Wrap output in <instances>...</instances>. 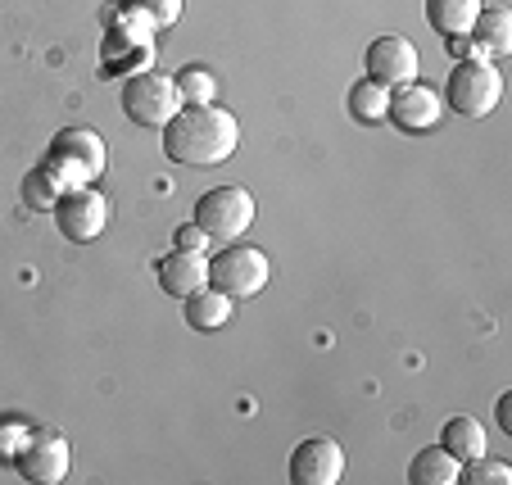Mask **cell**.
Returning a JSON list of instances; mask_svg holds the SVG:
<instances>
[{
	"label": "cell",
	"mask_w": 512,
	"mask_h": 485,
	"mask_svg": "<svg viewBox=\"0 0 512 485\" xmlns=\"http://www.w3.org/2000/svg\"><path fill=\"white\" fill-rule=\"evenodd\" d=\"M236 146H241V123L218 100L213 105H182L164 123V155L173 164L213 168L223 159H232Z\"/></svg>",
	"instance_id": "1"
},
{
	"label": "cell",
	"mask_w": 512,
	"mask_h": 485,
	"mask_svg": "<svg viewBox=\"0 0 512 485\" xmlns=\"http://www.w3.org/2000/svg\"><path fill=\"white\" fill-rule=\"evenodd\" d=\"M105 159L109 155H105L100 132H91V127H64V132L50 141L41 168L68 191V186H91L96 182V177L105 173Z\"/></svg>",
	"instance_id": "2"
},
{
	"label": "cell",
	"mask_w": 512,
	"mask_h": 485,
	"mask_svg": "<svg viewBox=\"0 0 512 485\" xmlns=\"http://www.w3.org/2000/svg\"><path fill=\"white\" fill-rule=\"evenodd\" d=\"M254 218H259L254 195L245 191V186L227 182V186H213V191H204L200 200H195V218H191V223H200L213 241L227 245V241H236V236L250 232Z\"/></svg>",
	"instance_id": "3"
},
{
	"label": "cell",
	"mask_w": 512,
	"mask_h": 485,
	"mask_svg": "<svg viewBox=\"0 0 512 485\" xmlns=\"http://www.w3.org/2000/svg\"><path fill=\"white\" fill-rule=\"evenodd\" d=\"M503 100V78L490 59H458L454 73L445 82V105L463 118H485L499 109Z\"/></svg>",
	"instance_id": "4"
},
{
	"label": "cell",
	"mask_w": 512,
	"mask_h": 485,
	"mask_svg": "<svg viewBox=\"0 0 512 485\" xmlns=\"http://www.w3.org/2000/svg\"><path fill=\"white\" fill-rule=\"evenodd\" d=\"M272 277V263L259 245H227L223 254L209 259V286L223 291L227 300H250L268 286Z\"/></svg>",
	"instance_id": "5"
},
{
	"label": "cell",
	"mask_w": 512,
	"mask_h": 485,
	"mask_svg": "<svg viewBox=\"0 0 512 485\" xmlns=\"http://www.w3.org/2000/svg\"><path fill=\"white\" fill-rule=\"evenodd\" d=\"M177 109H182V96H177V82L168 73L141 68L123 82V114L136 127H164Z\"/></svg>",
	"instance_id": "6"
},
{
	"label": "cell",
	"mask_w": 512,
	"mask_h": 485,
	"mask_svg": "<svg viewBox=\"0 0 512 485\" xmlns=\"http://www.w3.org/2000/svg\"><path fill=\"white\" fill-rule=\"evenodd\" d=\"M55 223H59V232H64V241L87 245L105 232L109 200L96 191V186H68V191L55 200Z\"/></svg>",
	"instance_id": "7"
},
{
	"label": "cell",
	"mask_w": 512,
	"mask_h": 485,
	"mask_svg": "<svg viewBox=\"0 0 512 485\" xmlns=\"http://www.w3.org/2000/svg\"><path fill=\"white\" fill-rule=\"evenodd\" d=\"M14 467H19L23 481L32 485H59L73 467V449L59 431H28V440L14 454Z\"/></svg>",
	"instance_id": "8"
},
{
	"label": "cell",
	"mask_w": 512,
	"mask_h": 485,
	"mask_svg": "<svg viewBox=\"0 0 512 485\" xmlns=\"http://www.w3.org/2000/svg\"><path fill=\"white\" fill-rule=\"evenodd\" d=\"M417 46L408 37H377L368 50H363V73L381 87H404V82H417Z\"/></svg>",
	"instance_id": "9"
},
{
	"label": "cell",
	"mask_w": 512,
	"mask_h": 485,
	"mask_svg": "<svg viewBox=\"0 0 512 485\" xmlns=\"http://www.w3.org/2000/svg\"><path fill=\"white\" fill-rule=\"evenodd\" d=\"M345 476V449L331 436H309L290 449V481L295 485H336Z\"/></svg>",
	"instance_id": "10"
},
{
	"label": "cell",
	"mask_w": 512,
	"mask_h": 485,
	"mask_svg": "<svg viewBox=\"0 0 512 485\" xmlns=\"http://www.w3.org/2000/svg\"><path fill=\"white\" fill-rule=\"evenodd\" d=\"M386 118L399 132H431L440 123V96L422 82H404V87H390V105Z\"/></svg>",
	"instance_id": "11"
},
{
	"label": "cell",
	"mask_w": 512,
	"mask_h": 485,
	"mask_svg": "<svg viewBox=\"0 0 512 485\" xmlns=\"http://www.w3.org/2000/svg\"><path fill=\"white\" fill-rule=\"evenodd\" d=\"M155 277H159V291L173 295V300H186L191 291L209 286V259L195 250H173L155 263Z\"/></svg>",
	"instance_id": "12"
},
{
	"label": "cell",
	"mask_w": 512,
	"mask_h": 485,
	"mask_svg": "<svg viewBox=\"0 0 512 485\" xmlns=\"http://www.w3.org/2000/svg\"><path fill=\"white\" fill-rule=\"evenodd\" d=\"M467 37L476 41L481 59H503L512 50V14L503 10V5H490V10L476 14V23H472Z\"/></svg>",
	"instance_id": "13"
},
{
	"label": "cell",
	"mask_w": 512,
	"mask_h": 485,
	"mask_svg": "<svg viewBox=\"0 0 512 485\" xmlns=\"http://www.w3.org/2000/svg\"><path fill=\"white\" fill-rule=\"evenodd\" d=\"M182 313H186V327H195V331H223L232 322V300L223 291L200 286V291H191L182 300Z\"/></svg>",
	"instance_id": "14"
},
{
	"label": "cell",
	"mask_w": 512,
	"mask_h": 485,
	"mask_svg": "<svg viewBox=\"0 0 512 485\" xmlns=\"http://www.w3.org/2000/svg\"><path fill=\"white\" fill-rule=\"evenodd\" d=\"M481 10H485L481 0H426V23L440 37H467Z\"/></svg>",
	"instance_id": "15"
},
{
	"label": "cell",
	"mask_w": 512,
	"mask_h": 485,
	"mask_svg": "<svg viewBox=\"0 0 512 485\" xmlns=\"http://www.w3.org/2000/svg\"><path fill=\"white\" fill-rule=\"evenodd\" d=\"M458 467L463 463H458L445 445H426V449H417L413 463H408V481L413 485H454Z\"/></svg>",
	"instance_id": "16"
},
{
	"label": "cell",
	"mask_w": 512,
	"mask_h": 485,
	"mask_svg": "<svg viewBox=\"0 0 512 485\" xmlns=\"http://www.w3.org/2000/svg\"><path fill=\"white\" fill-rule=\"evenodd\" d=\"M440 445H445L449 454L458 458V463H467V458H481L485 454V427L476 418H449L445 427H440Z\"/></svg>",
	"instance_id": "17"
},
{
	"label": "cell",
	"mask_w": 512,
	"mask_h": 485,
	"mask_svg": "<svg viewBox=\"0 0 512 485\" xmlns=\"http://www.w3.org/2000/svg\"><path fill=\"white\" fill-rule=\"evenodd\" d=\"M386 105H390V87H381V82L358 78L354 87H349V114H354L358 123H381Z\"/></svg>",
	"instance_id": "18"
},
{
	"label": "cell",
	"mask_w": 512,
	"mask_h": 485,
	"mask_svg": "<svg viewBox=\"0 0 512 485\" xmlns=\"http://www.w3.org/2000/svg\"><path fill=\"white\" fill-rule=\"evenodd\" d=\"M177 96H182V105H213L218 100V78H213L204 64H186L177 68Z\"/></svg>",
	"instance_id": "19"
},
{
	"label": "cell",
	"mask_w": 512,
	"mask_h": 485,
	"mask_svg": "<svg viewBox=\"0 0 512 485\" xmlns=\"http://www.w3.org/2000/svg\"><path fill=\"white\" fill-rule=\"evenodd\" d=\"M182 5L186 0H123V10L145 19L150 28H173V23L182 19Z\"/></svg>",
	"instance_id": "20"
},
{
	"label": "cell",
	"mask_w": 512,
	"mask_h": 485,
	"mask_svg": "<svg viewBox=\"0 0 512 485\" xmlns=\"http://www.w3.org/2000/svg\"><path fill=\"white\" fill-rule=\"evenodd\" d=\"M458 481L467 485H512V467L499 463V458H467L463 467H458Z\"/></svg>",
	"instance_id": "21"
},
{
	"label": "cell",
	"mask_w": 512,
	"mask_h": 485,
	"mask_svg": "<svg viewBox=\"0 0 512 485\" xmlns=\"http://www.w3.org/2000/svg\"><path fill=\"white\" fill-rule=\"evenodd\" d=\"M59 195H64V186H59L46 168H32L28 182H23V204H28V209H55Z\"/></svg>",
	"instance_id": "22"
},
{
	"label": "cell",
	"mask_w": 512,
	"mask_h": 485,
	"mask_svg": "<svg viewBox=\"0 0 512 485\" xmlns=\"http://www.w3.org/2000/svg\"><path fill=\"white\" fill-rule=\"evenodd\" d=\"M209 245H213V236L204 232L200 223H186V227H177V250H195V254H209Z\"/></svg>",
	"instance_id": "23"
},
{
	"label": "cell",
	"mask_w": 512,
	"mask_h": 485,
	"mask_svg": "<svg viewBox=\"0 0 512 485\" xmlns=\"http://www.w3.org/2000/svg\"><path fill=\"white\" fill-rule=\"evenodd\" d=\"M449 50H454V59H481L472 37H449Z\"/></svg>",
	"instance_id": "24"
},
{
	"label": "cell",
	"mask_w": 512,
	"mask_h": 485,
	"mask_svg": "<svg viewBox=\"0 0 512 485\" xmlns=\"http://www.w3.org/2000/svg\"><path fill=\"white\" fill-rule=\"evenodd\" d=\"M499 427L512 431V413H508V395H499Z\"/></svg>",
	"instance_id": "25"
}]
</instances>
